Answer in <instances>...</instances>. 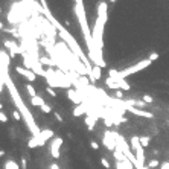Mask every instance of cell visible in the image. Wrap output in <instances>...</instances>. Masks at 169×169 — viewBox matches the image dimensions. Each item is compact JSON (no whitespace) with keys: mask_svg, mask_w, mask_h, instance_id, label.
I'll return each instance as SVG.
<instances>
[{"mask_svg":"<svg viewBox=\"0 0 169 169\" xmlns=\"http://www.w3.org/2000/svg\"><path fill=\"white\" fill-rule=\"evenodd\" d=\"M107 3L105 2H99L98 5V15L94 20V26H93V32H92V38H93V49L92 52H88V58L94 62V66L99 67H105V61L102 58V35H104V26L107 23Z\"/></svg>","mask_w":169,"mask_h":169,"instance_id":"cell-1","label":"cell"},{"mask_svg":"<svg viewBox=\"0 0 169 169\" xmlns=\"http://www.w3.org/2000/svg\"><path fill=\"white\" fill-rule=\"evenodd\" d=\"M5 82H6V87H8V90H9V94H11L12 99H14L15 107L18 108V111L22 113V116L24 117V120H26V125H28L29 131H31V133H32L34 136H38L41 130L38 128V125L35 124V120H34V117H32V114L29 113L28 107L24 105V102H23L22 96L18 94V90L15 88V86H14L12 81H11V78L8 76V70H2V88H3V86H5Z\"/></svg>","mask_w":169,"mask_h":169,"instance_id":"cell-2","label":"cell"},{"mask_svg":"<svg viewBox=\"0 0 169 169\" xmlns=\"http://www.w3.org/2000/svg\"><path fill=\"white\" fill-rule=\"evenodd\" d=\"M149 64H151V61L146 58V60H142V61L137 62V64L131 66V67H128V69H124V70H110V78L124 79V78H126V76L133 75V73H137V72L143 70V69H146Z\"/></svg>","mask_w":169,"mask_h":169,"instance_id":"cell-3","label":"cell"},{"mask_svg":"<svg viewBox=\"0 0 169 169\" xmlns=\"http://www.w3.org/2000/svg\"><path fill=\"white\" fill-rule=\"evenodd\" d=\"M54 137V131L52 130H41L38 136H32L28 142V146L29 148H37V146H41L44 145L49 139Z\"/></svg>","mask_w":169,"mask_h":169,"instance_id":"cell-4","label":"cell"},{"mask_svg":"<svg viewBox=\"0 0 169 169\" xmlns=\"http://www.w3.org/2000/svg\"><path fill=\"white\" fill-rule=\"evenodd\" d=\"M61 146H62V139L61 137H55L54 142H52V145H50V155L54 157V158H60L61 157Z\"/></svg>","mask_w":169,"mask_h":169,"instance_id":"cell-5","label":"cell"},{"mask_svg":"<svg viewBox=\"0 0 169 169\" xmlns=\"http://www.w3.org/2000/svg\"><path fill=\"white\" fill-rule=\"evenodd\" d=\"M124 108L128 110V111H131V113L136 114V116H140V117H146V119H152V117H154L151 113L145 111V110H140V108H136V107H131V105H126L125 102H124Z\"/></svg>","mask_w":169,"mask_h":169,"instance_id":"cell-6","label":"cell"},{"mask_svg":"<svg viewBox=\"0 0 169 169\" xmlns=\"http://www.w3.org/2000/svg\"><path fill=\"white\" fill-rule=\"evenodd\" d=\"M15 72L20 73V75H23L28 81H35L37 79V75L32 72V70H29V69H26V67H22V66H17L15 67Z\"/></svg>","mask_w":169,"mask_h":169,"instance_id":"cell-7","label":"cell"},{"mask_svg":"<svg viewBox=\"0 0 169 169\" xmlns=\"http://www.w3.org/2000/svg\"><path fill=\"white\" fill-rule=\"evenodd\" d=\"M113 157H114V158H116V160H117L119 163H126V162H128V158H126V155H125L124 152L119 149V148H116V149L113 151Z\"/></svg>","mask_w":169,"mask_h":169,"instance_id":"cell-8","label":"cell"},{"mask_svg":"<svg viewBox=\"0 0 169 169\" xmlns=\"http://www.w3.org/2000/svg\"><path fill=\"white\" fill-rule=\"evenodd\" d=\"M9 60H11V56H9L5 50H2V54H0V61H2V70H8Z\"/></svg>","mask_w":169,"mask_h":169,"instance_id":"cell-9","label":"cell"},{"mask_svg":"<svg viewBox=\"0 0 169 169\" xmlns=\"http://www.w3.org/2000/svg\"><path fill=\"white\" fill-rule=\"evenodd\" d=\"M86 111H87V107H86V105H76V108L73 110V116H75V117H78V116L84 114Z\"/></svg>","mask_w":169,"mask_h":169,"instance_id":"cell-10","label":"cell"},{"mask_svg":"<svg viewBox=\"0 0 169 169\" xmlns=\"http://www.w3.org/2000/svg\"><path fill=\"white\" fill-rule=\"evenodd\" d=\"M101 69H102V67H99V66H93L90 78H94V79H101Z\"/></svg>","mask_w":169,"mask_h":169,"instance_id":"cell-11","label":"cell"},{"mask_svg":"<svg viewBox=\"0 0 169 169\" xmlns=\"http://www.w3.org/2000/svg\"><path fill=\"white\" fill-rule=\"evenodd\" d=\"M31 104L35 105V107H43V105L46 104L43 101V98H40V96H35V98H31Z\"/></svg>","mask_w":169,"mask_h":169,"instance_id":"cell-12","label":"cell"},{"mask_svg":"<svg viewBox=\"0 0 169 169\" xmlns=\"http://www.w3.org/2000/svg\"><path fill=\"white\" fill-rule=\"evenodd\" d=\"M20 168L22 166H18L14 160H8L6 163H5V169H20Z\"/></svg>","mask_w":169,"mask_h":169,"instance_id":"cell-13","label":"cell"},{"mask_svg":"<svg viewBox=\"0 0 169 169\" xmlns=\"http://www.w3.org/2000/svg\"><path fill=\"white\" fill-rule=\"evenodd\" d=\"M40 62L41 64H46V66H49V67H52L54 66V61L52 60H49L47 56H40Z\"/></svg>","mask_w":169,"mask_h":169,"instance_id":"cell-14","label":"cell"},{"mask_svg":"<svg viewBox=\"0 0 169 169\" xmlns=\"http://www.w3.org/2000/svg\"><path fill=\"white\" fill-rule=\"evenodd\" d=\"M26 90H28V93H29V96L31 98H35L37 96V92H35V88L31 86V84H26Z\"/></svg>","mask_w":169,"mask_h":169,"instance_id":"cell-15","label":"cell"},{"mask_svg":"<svg viewBox=\"0 0 169 169\" xmlns=\"http://www.w3.org/2000/svg\"><path fill=\"white\" fill-rule=\"evenodd\" d=\"M149 142H151V139H149L148 136H142V137H140V145L143 146V148H146L148 145H149Z\"/></svg>","mask_w":169,"mask_h":169,"instance_id":"cell-16","label":"cell"},{"mask_svg":"<svg viewBox=\"0 0 169 169\" xmlns=\"http://www.w3.org/2000/svg\"><path fill=\"white\" fill-rule=\"evenodd\" d=\"M158 165H160V163H158V160H151L149 163H148V166H146V169H154V168H157Z\"/></svg>","mask_w":169,"mask_h":169,"instance_id":"cell-17","label":"cell"},{"mask_svg":"<svg viewBox=\"0 0 169 169\" xmlns=\"http://www.w3.org/2000/svg\"><path fill=\"white\" fill-rule=\"evenodd\" d=\"M101 165H102L105 169H110V168H111V166H110V163H108V160H107L105 157H102V158H101Z\"/></svg>","mask_w":169,"mask_h":169,"instance_id":"cell-18","label":"cell"},{"mask_svg":"<svg viewBox=\"0 0 169 169\" xmlns=\"http://www.w3.org/2000/svg\"><path fill=\"white\" fill-rule=\"evenodd\" d=\"M12 117H14L15 120H20V119H22V113L17 111V110H14V111H12Z\"/></svg>","mask_w":169,"mask_h":169,"instance_id":"cell-19","label":"cell"},{"mask_svg":"<svg viewBox=\"0 0 169 169\" xmlns=\"http://www.w3.org/2000/svg\"><path fill=\"white\" fill-rule=\"evenodd\" d=\"M148 60H149L151 62H152V61H155V60H158V54H157V52H152V54H151L149 56H148Z\"/></svg>","mask_w":169,"mask_h":169,"instance_id":"cell-20","label":"cell"},{"mask_svg":"<svg viewBox=\"0 0 169 169\" xmlns=\"http://www.w3.org/2000/svg\"><path fill=\"white\" fill-rule=\"evenodd\" d=\"M41 110H43V111L46 113V114H49L50 111H52V108H50V105H47V104H44L43 107H41Z\"/></svg>","mask_w":169,"mask_h":169,"instance_id":"cell-21","label":"cell"},{"mask_svg":"<svg viewBox=\"0 0 169 169\" xmlns=\"http://www.w3.org/2000/svg\"><path fill=\"white\" fill-rule=\"evenodd\" d=\"M143 101L146 104H152V96H149V94H143Z\"/></svg>","mask_w":169,"mask_h":169,"instance_id":"cell-22","label":"cell"},{"mask_svg":"<svg viewBox=\"0 0 169 169\" xmlns=\"http://www.w3.org/2000/svg\"><path fill=\"white\" fill-rule=\"evenodd\" d=\"M0 120L5 124V122H8V117H6V114H5V111L2 110V113H0Z\"/></svg>","mask_w":169,"mask_h":169,"instance_id":"cell-23","label":"cell"},{"mask_svg":"<svg viewBox=\"0 0 169 169\" xmlns=\"http://www.w3.org/2000/svg\"><path fill=\"white\" fill-rule=\"evenodd\" d=\"M116 98H117V99H124V92L122 90H116Z\"/></svg>","mask_w":169,"mask_h":169,"instance_id":"cell-24","label":"cell"},{"mask_svg":"<svg viewBox=\"0 0 169 169\" xmlns=\"http://www.w3.org/2000/svg\"><path fill=\"white\" fill-rule=\"evenodd\" d=\"M46 92L49 93L50 96H56V93H55V90H54V88H52V87H47V88H46Z\"/></svg>","mask_w":169,"mask_h":169,"instance_id":"cell-25","label":"cell"},{"mask_svg":"<svg viewBox=\"0 0 169 169\" xmlns=\"http://www.w3.org/2000/svg\"><path fill=\"white\" fill-rule=\"evenodd\" d=\"M160 169H169V162H163L160 165Z\"/></svg>","mask_w":169,"mask_h":169,"instance_id":"cell-26","label":"cell"},{"mask_svg":"<svg viewBox=\"0 0 169 169\" xmlns=\"http://www.w3.org/2000/svg\"><path fill=\"white\" fill-rule=\"evenodd\" d=\"M90 146L93 148V149H99V145H98L94 140H92V142H90Z\"/></svg>","mask_w":169,"mask_h":169,"instance_id":"cell-27","label":"cell"},{"mask_svg":"<svg viewBox=\"0 0 169 169\" xmlns=\"http://www.w3.org/2000/svg\"><path fill=\"white\" fill-rule=\"evenodd\" d=\"M55 119L58 120V122H62V117H61V114H60V113H55Z\"/></svg>","mask_w":169,"mask_h":169,"instance_id":"cell-28","label":"cell"},{"mask_svg":"<svg viewBox=\"0 0 169 169\" xmlns=\"http://www.w3.org/2000/svg\"><path fill=\"white\" fill-rule=\"evenodd\" d=\"M49 169H60V166H58L56 163H52V165L49 166Z\"/></svg>","mask_w":169,"mask_h":169,"instance_id":"cell-29","label":"cell"},{"mask_svg":"<svg viewBox=\"0 0 169 169\" xmlns=\"http://www.w3.org/2000/svg\"><path fill=\"white\" fill-rule=\"evenodd\" d=\"M28 166H26V158H22V169H26Z\"/></svg>","mask_w":169,"mask_h":169,"instance_id":"cell-30","label":"cell"},{"mask_svg":"<svg viewBox=\"0 0 169 169\" xmlns=\"http://www.w3.org/2000/svg\"><path fill=\"white\" fill-rule=\"evenodd\" d=\"M110 2H111V3H114V2H116V0H110Z\"/></svg>","mask_w":169,"mask_h":169,"instance_id":"cell-31","label":"cell"}]
</instances>
